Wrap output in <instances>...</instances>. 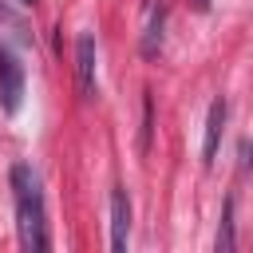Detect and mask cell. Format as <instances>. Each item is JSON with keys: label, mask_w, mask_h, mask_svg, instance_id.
Returning <instances> with one entry per match:
<instances>
[{"label": "cell", "mask_w": 253, "mask_h": 253, "mask_svg": "<svg viewBox=\"0 0 253 253\" xmlns=\"http://www.w3.org/2000/svg\"><path fill=\"white\" fill-rule=\"evenodd\" d=\"M162 43V4H150V16H146V32H142V51L154 55Z\"/></svg>", "instance_id": "obj_6"}, {"label": "cell", "mask_w": 253, "mask_h": 253, "mask_svg": "<svg viewBox=\"0 0 253 253\" xmlns=\"http://www.w3.org/2000/svg\"><path fill=\"white\" fill-rule=\"evenodd\" d=\"M12 194H16V225H20V245L28 253L47 249V217H43V194L40 178L28 162L12 166Z\"/></svg>", "instance_id": "obj_1"}, {"label": "cell", "mask_w": 253, "mask_h": 253, "mask_svg": "<svg viewBox=\"0 0 253 253\" xmlns=\"http://www.w3.org/2000/svg\"><path fill=\"white\" fill-rule=\"evenodd\" d=\"M194 8H198V12H206V8H210V0H194Z\"/></svg>", "instance_id": "obj_9"}, {"label": "cell", "mask_w": 253, "mask_h": 253, "mask_svg": "<svg viewBox=\"0 0 253 253\" xmlns=\"http://www.w3.org/2000/svg\"><path fill=\"white\" fill-rule=\"evenodd\" d=\"M126 237H130V198L123 186H115V194H111V249L123 253Z\"/></svg>", "instance_id": "obj_4"}, {"label": "cell", "mask_w": 253, "mask_h": 253, "mask_svg": "<svg viewBox=\"0 0 253 253\" xmlns=\"http://www.w3.org/2000/svg\"><path fill=\"white\" fill-rule=\"evenodd\" d=\"M20 103H24V67H20V59L0 43V107H4L8 115H16Z\"/></svg>", "instance_id": "obj_2"}, {"label": "cell", "mask_w": 253, "mask_h": 253, "mask_svg": "<svg viewBox=\"0 0 253 253\" xmlns=\"http://www.w3.org/2000/svg\"><path fill=\"white\" fill-rule=\"evenodd\" d=\"M221 130H225V103L213 99V103H210V119H206V142H202V162H206V166H213V158H217Z\"/></svg>", "instance_id": "obj_5"}, {"label": "cell", "mask_w": 253, "mask_h": 253, "mask_svg": "<svg viewBox=\"0 0 253 253\" xmlns=\"http://www.w3.org/2000/svg\"><path fill=\"white\" fill-rule=\"evenodd\" d=\"M24 4H32V0H24Z\"/></svg>", "instance_id": "obj_10"}, {"label": "cell", "mask_w": 253, "mask_h": 253, "mask_svg": "<svg viewBox=\"0 0 253 253\" xmlns=\"http://www.w3.org/2000/svg\"><path fill=\"white\" fill-rule=\"evenodd\" d=\"M0 24L16 28V36H20V40H28V28H24V20H20V16L12 12V8H4V4H0Z\"/></svg>", "instance_id": "obj_8"}, {"label": "cell", "mask_w": 253, "mask_h": 253, "mask_svg": "<svg viewBox=\"0 0 253 253\" xmlns=\"http://www.w3.org/2000/svg\"><path fill=\"white\" fill-rule=\"evenodd\" d=\"M233 245L237 237H233V198H229L221 210V225H217V253H233Z\"/></svg>", "instance_id": "obj_7"}, {"label": "cell", "mask_w": 253, "mask_h": 253, "mask_svg": "<svg viewBox=\"0 0 253 253\" xmlns=\"http://www.w3.org/2000/svg\"><path fill=\"white\" fill-rule=\"evenodd\" d=\"M75 79H79V95L95 99V36L79 32L75 40Z\"/></svg>", "instance_id": "obj_3"}]
</instances>
